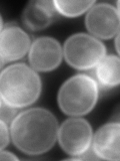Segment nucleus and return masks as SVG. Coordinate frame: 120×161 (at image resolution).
Masks as SVG:
<instances>
[{
    "instance_id": "obj_8",
    "label": "nucleus",
    "mask_w": 120,
    "mask_h": 161,
    "mask_svg": "<svg viewBox=\"0 0 120 161\" xmlns=\"http://www.w3.org/2000/svg\"><path fill=\"white\" fill-rule=\"evenodd\" d=\"M120 124L110 122L101 126L92 136V151L95 156L105 160L118 161Z\"/></svg>"
},
{
    "instance_id": "obj_12",
    "label": "nucleus",
    "mask_w": 120,
    "mask_h": 161,
    "mask_svg": "<svg viewBox=\"0 0 120 161\" xmlns=\"http://www.w3.org/2000/svg\"><path fill=\"white\" fill-rule=\"evenodd\" d=\"M57 13L66 17H77L86 12L95 3L94 1H53Z\"/></svg>"
},
{
    "instance_id": "obj_15",
    "label": "nucleus",
    "mask_w": 120,
    "mask_h": 161,
    "mask_svg": "<svg viewBox=\"0 0 120 161\" xmlns=\"http://www.w3.org/2000/svg\"><path fill=\"white\" fill-rule=\"evenodd\" d=\"M0 160H18V157L8 151L0 150Z\"/></svg>"
},
{
    "instance_id": "obj_17",
    "label": "nucleus",
    "mask_w": 120,
    "mask_h": 161,
    "mask_svg": "<svg viewBox=\"0 0 120 161\" xmlns=\"http://www.w3.org/2000/svg\"><path fill=\"white\" fill-rule=\"evenodd\" d=\"M2 27H3V20H2V17H1V15H0V32H1V30H2Z\"/></svg>"
},
{
    "instance_id": "obj_2",
    "label": "nucleus",
    "mask_w": 120,
    "mask_h": 161,
    "mask_svg": "<svg viewBox=\"0 0 120 161\" xmlns=\"http://www.w3.org/2000/svg\"><path fill=\"white\" fill-rule=\"evenodd\" d=\"M41 79L25 64H14L0 73V98L10 107L24 108L34 104L41 94Z\"/></svg>"
},
{
    "instance_id": "obj_19",
    "label": "nucleus",
    "mask_w": 120,
    "mask_h": 161,
    "mask_svg": "<svg viewBox=\"0 0 120 161\" xmlns=\"http://www.w3.org/2000/svg\"><path fill=\"white\" fill-rule=\"evenodd\" d=\"M2 103H3V101H2V99H1V98H0V107H1Z\"/></svg>"
},
{
    "instance_id": "obj_4",
    "label": "nucleus",
    "mask_w": 120,
    "mask_h": 161,
    "mask_svg": "<svg viewBox=\"0 0 120 161\" xmlns=\"http://www.w3.org/2000/svg\"><path fill=\"white\" fill-rule=\"evenodd\" d=\"M62 53L70 67L85 70L96 67L106 55V47L101 40L93 35L75 33L64 42Z\"/></svg>"
},
{
    "instance_id": "obj_5",
    "label": "nucleus",
    "mask_w": 120,
    "mask_h": 161,
    "mask_svg": "<svg viewBox=\"0 0 120 161\" xmlns=\"http://www.w3.org/2000/svg\"><path fill=\"white\" fill-rule=\"evenodd\" d=\"M91 125L83 118H69L58 128L60 147L67 154L79 157L89 150L92 142Z\"/></svg>"
},
{
    "instance_id": "obj_1",
    "label": "nucleus",
    "mask_w": 120,
    "mask_h": 161,
    "mask_svg": "<svg viewBox=\"0 0 120 161\" xmlns=\"http://www.w3.org/2000/svg\"><path fill=\"white\" fill-rule=\"evenodd\" d=\"M58 128V121L50 111L31 108L15 116L9 132L18 150L28 155H41L54 146Z\"/></svg>"
},
{
    "instance_id": "obj_14",
    "label": "nucleus",
    "mask_w": 120,
    "mask_h": 161,
    "mask_svg": "<svg viewBox=\"0 0 120 161\" xmlns=\"http://www.w3.org/2000/svg\"><path fill=\"white\" fill-rule=\"evenodd\" d=\"M10 132L8 125L0 120V150H3L9 143Z\"/></svg>"
},
{
    "instance_id": "obj_7",
    "label": "nucleus",
    "mask_w": 120,
    "mask_h": 161,
    "mask_svg": "<svg viewBox=\"0 0 120 161\" xmlns=\"http://www.w3.org/2000/svg\"><path fill=\"white\" fill-rule=\"evenodd\" d=\"M62 57L61 45L53 37H38L29 48V64L35 72H51L59 67Z\"/></svg>"
},
{
    "instance_id": "obj_11",
    "label": "nucleus",
    "mask_w": 120,
    "mask_h": 161,
    "mask_svg": "<svg viewBox=\"0 0 120 161\" xmlns=\"http://www.w3.org/2000/svg\"><path fill=\"white\" fill-rule=\"evenodd\" d=\"M95 75L103 88H114L120 83V59L117 55L109 54L96 64Z\"/></svg>"
},
{
    "instance_id": "obj_6",
    "label": "nucleus",
    "mask_w": 120,
    "mask_h": 161,
    "mask_svg": "<svg viewBox=\"0 0 120 161\" xmlns=\"http://www.w3.org/2000/svg\"><path fill=\"white\" fill-rule=\"evenodd\" d=\"M85 25L94 37L112 38L119 32V10L108 3H94L86 14Z\"/></svg>"
},
{
    "instance_id": "obj_3",
    "label": "nucleus",
    "mask_w": 120,
    "mask_h": 161,
    "mask_svg": "<svg viewBox=\"0 0 120 161\" xmlns=\"http://www.w3.org/2000/svg\"><path fill=\"white\" fill-rule=\"evenodd\" d=\"M98 84L88 75L78 74L69 78L60 88L57 101L60 110L72 117L91 112L98 100Z\"/></svg>"
},
{
    "instance_id": "obj_16",
    "label": "nucleus",
    "mask_w": 120,
    "mask_h": 161,
    "mask_svg": "<svg viewBox=\"0 0 120 161\" xmlns=\"http://www.w3.org/2000/svg\"><path fill=\"white\" fill-rule=\"evenodd\" d=\"M118 42H119V35L117 34L116 38H115V45H116V50H117V52H119V49H118Z\"/></svg>"
},
{
    "instance_id": "obj_9",
    "label": "nucleus",
    "mask_w": 120,
    "mask_h": 161,
    "mask_svg": "<svg viewBox=\"0 0 120 161\" xmlns=\"http://www.w3.org/2000/svg\"><path fill=\"white\" fill-rule=\"evenodd\" d=\"M30 45L29 35L16 25H8L0 32V58L3 62L22 58Z\"/></svg>"
},
{
    "instance_id": "obj_10",
    "label": "nucleus",
    "mask_w": 120,
    "mask_h": 161,
    "mask_svg": "<svg viewBox=\"0 0 120 161\" xmlns=\"http://www.w3.org/2000/svg\"><path fill=\"white\" fill-rule=\"evenodd\" d=\"M57 14L53 1H30L22 13V21L29 30L38 31L48 27Z\"/></svg>"
},
{
    "instance_id": "obj_18",
    "label": "nucleus",
    "mask_w": 120,
    "mask_h": 161,
    "mask_svg": "<svg viewBox=\"0 0 120 161\" xmlns=\"http://www.w3.org/2000/svg\"><path fill=\"white\" fill-rule=\"evenodd\" d=\"M3 63H4V62H3V60H2V58H0V69L2 68V64H3Z\"/></svg>"
},
{
    "instance_id": "obj_13",
    "label": "nucleus",
    "mask_w": 120,
    "mask_h": 161,
    "mask_svg": "<svg viewBox=\"0 0 120 161\" xmlns=\"http://www.w3.org/2000/svg\"><path fill=\"white\" fill-rule=\"evenodd\" d=\"M16 113H17L16 108L10 107V106L3 102L1 107H0V120L10 126L13 119L15 118V116H16Z\"/></svg>"
}]
</instances>
